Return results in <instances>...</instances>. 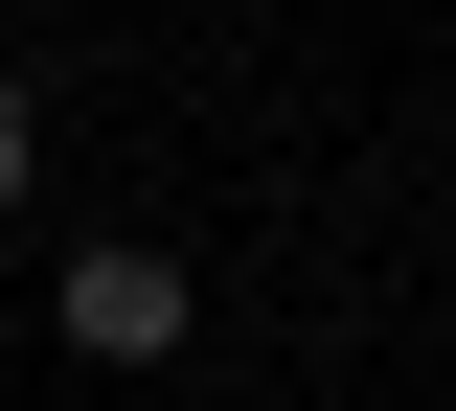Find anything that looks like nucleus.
<instances>
[{
    "label": "nucleus",
    "instance_id": "f257e3e1",
    "mask_svg": "<svg viewBox=\"0 0 456 411\" xmlns=\"http://www.w3.org/2000/svg\"><path fill=\"white\" fill-rule=\"evenodd\" d=\"M69 343L92 366H160L183 343V251H69Z\"/></svg>",
    "mask_w": 456,
    "mask_h": 411
},
{
    "label": "nucleus",
    "instance_id": "f03ea898",
    "mask_svg": "<svg viewBox=\"0 0 456 411\" xmlns=\"http://www.w3.org/2000/svg\"><path fill=\"white\" fill-rule=\"evenodd\" d=\"M23 160H46V115H23V69H0V206H23Z\"/></svg>",
    "mask_w": 456,
    "mask_h": 411
}]
</instances>
